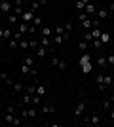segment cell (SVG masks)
<instances>
[{"mask_svg": "<svg viewBox=\"0 0 114 127\" xmlns=\"http://www.w3.org/2000/svg\"><path fill=\"white\" fill-rule=\"evenodd\" d=\"M51 64H53V66H57V68H59L61 72H65V70L69 68L67 61H61V59H57V57H53V59H51Z\"/></svg>", "mask_w": 114, "mask_h": 127, "instance_id": "6da1fadb", "label": "cell"}, {"mask_svg": "<svg viewBox=\"0 0 114 127\" xmlns=\"http://www.w3.org/2000/svg\"><path fill=\"white\" fill-rule=\"evenodd\" d=\"M19 17H21V21H23V23H33V19H34V11L25 10V11H23V13H21Z\"/></svg>", "mask_w": 114, "mask_h": 127, "instance_id": "7a4b0ae2", "label": "cell"}, {"mask_svg": "<svg viewBox=\"0 0 114 127\" xmlns=\"http://www.w3.org/2000/svg\"><path fill=\"white\" fill-rule=\"evenodd\" d=\"M21 116L23 118H31V120H33V118L38 116V110H36V108H23V110H21Z\"/></svg>", "mask_w": 114, "mask_h": 127, "instance_id": "3957f363", "label": "cell"}, {"mask_svg": "<svg viewBox=\"0 0 114 127\" xmlns=\"http://www.w3.org/2000/svg\"><path fill=\"white\" fill-rule=\"evenodd\" d=\"M99 123H101V116L99 114H95V116H91L89 120L86 118V125H89V127H97Z\"/></svg>", "mask_w": 114, "mask_h": 127, "instance_id": "277c9868", "label": "cell"}, {"mask_svg": "<svg viewBox=\"0 0 114 127\" xmlns=\"http://www.w3.org/2000/svg\"><path fill=\"white\" fill-rule=\"evenodd\" d=\"M42 25V17H34L33 19V23H31V27H29V32H31V34H34V32H36V27H40Z\"/></svg>", "mask_w": 114, "mask_h": 127, "instance_id": "5b68a950", "label": "cell"}, {"mask_svg": "<svg viewBox=\"0 0 114 127\" xmlns=\"http://www.w3.org/2000/svg\"><path fill=\"white\" fill-rule=\"evenodd\" d=\"M0 11H2V13H11V4L8 0H2V2H0Z\"/></svg>", "mask_w": 114, "mask_h": 127, "instance_id": "8992f818", "label": "cell"}, {"mask_svg": "<svg viewBox=\"0 0 114 127\" xmlns=\"http://www.w3.org/2000/svg\"><path fill=\"white\" fill-rule=\"evenodd\" d=\"M84 110H86V102H78V104H76V108H74V116L80 118L82 114H84Z\"/></svg>", "mask_w": 114, "mask_h": 127, "instance_id": "52a82bcc", "label": "cell"}, {"mask_svg": "<svg viewBox=\"0 0 114 127\" xmlns=\"http://www.w3.org/2000/svg\"><path fill=\"white\" fill-rule=\"evenodd\" d=\"M0 80H2L6 85H10V87L13 85V80L10 78V74H8V72H0Z\"/></svg>", "mask_w": 114, "mask_h": 127, "instance_id": "ba28073f", "label": "cell"}, {"mask_svg": "<svg viewBox=\"0 0 114 127\" xmlns=\"http://www.w3.org/2000/svg\"><path fill=\"white\" fill-rule=\"evenodd\" d=\"M84 10H86V13H87V15H93V13H97V8H95V6H93L91 2H87Z\"/></svg>", "mask_w": 114, "mask_h": 127, "instance_id": "9c48e42d", "label": "cell"}, {"mask_svg": "<svg viewBox=\"0 0 114 127\" xmlns=\"http://www.w3.org/2000/svg\"><path fill=\"white\" fill-rule=\"evenodd\" d=\"M36 55H38L40 59H44L46 55H48V48H46V46H38V49H36Z\"/></svg>", "mask_w": 114, "mask_h": 127, "instance_id": "30bf717a", "label": "cell"}, {"mask_svg": "<svg viewBox=\"0 0 114 127\" xmlns=\"http://www.w3.org/2000/svg\"><path fill=\"white\" fill-rule=\"evenodd\" d=\"M53 44H55V46H63V44H65L63 34H53Z\"/></svg>", "mask_w": 114, "mask_h": 127, "instance_id": "8fae6325", "label": "cell"}, {"mask_svg": "<svg viewBox=\"0 0 114 127\" xmlns=\"http://www.w3.org/2000/svg\"><path fill=\"white\" fill-rule=\"evenodd\" d=\"M40 112H42V114H53V112H57V108H55V106H42Z\"/></svg>", "mask_w": 114, "mask_h": 127, "instance_id": "7c38bea8", "label": "cell"}, {"mask_svg": "<svg viewBox=\"0 0 114 127\" xmlns=\"http://www.w3.org/2000/svg\"><path fill=\"white\" fill-rule=\"evenodd\" d=\"M86 63H91V57H89V53H82V57H80V66H82V64H86Z\"/></svg>", "mask_w": 114, "mask_h": 127, "instance_id": "4fadbf2b", "label": "cell"}, {"mask_svg": "<svg viewBox=\"0 0 114 127\" xmlns=\"http://www.w3.org/2000/svg\"><path fill=\"white\" fill-rule=\"evenodd\" d=\"M97 64L101 66V68H107V66H109V64H107V57L99 55V57H97Z\"/></svg>", "mask_w": 114, "mask_h": 127, "instance_id": "5bb4252c", "label": "cell"}, {"mask_svg": "<svg viewBox=\"0 0 114 127\" xmlns=\"http://www.w3.org/2000/svg\"><path fill=\"white\" fill-rule=\"evenodd\" d=\"M99 40H101V44H109L110 42V34H109V32H101Z\"/></svg>", "mask_w": 114, "mask_h": 127, "instance_id": "9a60e30c", "label": "cell"}, {"mask_svg": "<svg viewBox=\"0 0 114 127\" xmlns=\"http://www.w3.org/2000/svg\"><path fill=\"white\" fill-rule=\"evenodd\" d=\"M89 2V0H76V10L78 11H82L84 8H86V4Z\"/></svg>", "mask_w": 114, "mask_h": 127, "instance_id": "2e32d148", "label": "cell"}, {"mask_svg": "<svg viewBox=\"0 0 114 127\" xmlns=\"http://www.w3.org/2000/svg\"><path fill=\"white\" fill-rule=\"evenodd\" d=\"M91 70H93V64H91V63H86V64H82V72H84V74H89Z\"/></svg>", "mask_w": 114, "mask_h": 127, "instance_id": "e0dca14e", "label": "cell"}, {"mask_svg": "<svg viewBox=\"0 0 114 127\" xmlns=\"http://www.w3.org/2000/svg\"><path fill=\"white\" fill-rule=\"evenodd\" d=\"M82 27H84V29H87V31H89V29H93L91 19H89V17H87V19H84V21H82Z\"/></svg>", "mask_w": 114, "mask_h": 127, "instance_id": "ac0fdd59", "label": "cell"}, {"mask_svg": "<svg viewBox=\"0 0 114 127\" xmlns=\"http://www.w3.org/2000/svg\"><path fill=\"white\" fill-rule=\"evenodd\" d=\"M36 95H40V97H44V95H46V85H42V84H40V85H36Z\"/></svg>", "mask_w": 114, "mask_h": 127, "instance_id": "d6986e66", "label": "cell"}, {"mask_svg": "<svg viewBox=\"0 0 114 127\" xmlns=\"http://www.w3.org/2000/svg\"><path fill=\"white\" fill-rule=\"evenodd\" d=\"M23 104H33V95H29V93H25V97H23Z\"/></svg>", "mask_w": 114, "mask_h": 127, "instance_id": "ffe728a7", "label": "cell"}, {"mask_svg": "<svg viewBox=\"0 0 114 127\" xmlns=\"http://www.w3.org/2000/svg\"><path fill=\"white\" fill-rule=\"evenodd\" d=\"M21 74H25V76L31 74V66H29L27 63H23V64H21Z\"/></svg>", "mask_w": 114, "mask_h": 127, "instance_id": "44dd1931", "label": "cell"}, {"mask_svg": "<svg viewBox=\"0 0 114 127\" xmlns=\"http://www.w3.org/2000/svg\"><path fill=\"white\" fill-rule=\"evenodd\" d=\"M97 17H99V19H107V17H109V10H99Z\"/></svg>", "mask_w": 114, "mask_h": 127, "instance_id": "7402d4cb", "label": "cell"}, {"mask_svg": "<svg viewBox=\"0 0 114 127\" xmlns=\"http://www.w3.org/2000/svg\"><path fill=\"white\" fill-rule=\"evenodd\" d=\"M51 34H53V29H49V27L42 29V36H51Z\"/></svg>", "mask_w": 114, "mask_h": 127, "instance_id": "603a6c76", "label": "cell"}, {"mask_svg": "<svg viewBox=\"0 0 114 127\" xmlns=\"http://www.w3.org/2000/svg\"><path fill=\"white\" fill-rule=\"evenodd\" d=\"M11 11H13V13H15V15H21V13H23V11H25V10H23V8H21V6H13V8H11Z\"/></svg>", "mask_w": 114, "mask_h": 127, "instance_id": "cb8c5ba5", "label": "cell"}, {"mask_svg": "<svg viewBox=\"0 0 114 127\" xmlns=\"http://www.w3.org/2000/svg\"><path fill=\"white\" fill-rule=\"evenodd\" d=\"M23 36H25V34H23V32H19V31H15L13 34H11V38H13V40H17V42H19V40H23Z\"/></svg>", "mask_w": 114, "mask_h": 127, "instance_id": "d4e9b609", "label": "cell"}, {"mask_svg": "<svg viewBox=\"0 0 114 127\" xmlns=\"http://www.w3.org/2000/svg\"><path fill=\"white\" fill-rule=\"evenodd\" d=\"M17 31L19 32H23V34H25V32H29V29H27V23H19V27H17Z\"/></svg>", "mask_w": 114, "mask_h": 127, "instance_id": "484cf974", "label": "cell"}, {"mask_svg": "<svg viewBox=\"0 0 114 127\" xmlns=\"http://www.w3.org/2000/svg\"><path fill=\"white\" fill-rule=\"evenodd\" d=\"M78 49H80L82 53H86V49H87V42H86V40H82V42L78 44Z\"/></svg>", "mask_w": 114, "mask_h": 127, "instance_id": "4316f807", "label": "cell"}, {"mask_svg": "<svg viewBox=\"0 0 114 127\" xmlns=\"http://www.w3.org/2000/svg\"><path fill=\"white\" fill-rule=\"evenodd\" d=\"M11 87H13V91H15V93L23 91V84H19V82H13V85H11Z\"/></svg>", "mask_w": 114, "mask_h": 127, "instance_id": "83f0119b", "label": "cell"}, {"mask_svg": "<svg viewBox=\"0 0 114 127\" xmlns=\"http://www.w3.org/2000/svg\"><path fill=\"white\" fill-rule=\"evenodd\" d=\"M8 46H10V49H15V48H19V42L13 40V38H10V44H8Z\"/></svg>", "mask_w": 114, "mask_h": 127, "instance_id": "f1b7e54d", "label": "cell"}, {"mask_svg": "<svg viewBox=\"0 0 114 127\" xmlns=\"http://www.w3.org/2000/svg\"><path fill=\"white\" fill-rule=\"evenodd\" d=\"M19 48H21V49H29V40H25V38L19 40Z\"/></svg>", "mask_w": 114, "mask_h": 127, "instance_id": "f546056e", "label": "cell"}, {"mask_svg": "<svg viewBox=\"0 0 114 127\" xmlns=\"http://www.w3.org/2000/svg\"><path fill=\"white\" fill-rule=\"evenodd\" d=\"M103 82H105V85H107V87H109V85H112L114 78H112V76H105V80H103Z\"/></svg>", "mask_w": 114, "mask_h": 127, "instance_id": "4dcf8cb0", "label": "cell"}, {"mask_svg": "<svg viewBox=\"0 0 114 127\" xmlns=\"http://www.w3.org/2000/svg\"><path fill=\"white\" fill-rule=\"evenodd\" d=\"M2 38L10 40V38H11V31H6V29H2Z\"/></svg>", "mask_w": 114, "mask_h": 127, "instance_id": "1f68e13d", "label": "cell"}, {"mask_svg": "<svg viewBox=\"0 0 114 127\" xmlns=\"http://www.w3.org/2000/svg\"><path fill=\"white\" fill-rule=\"evenodd\" d=\"M29 49H38V42L36 40H29Z\"/></svg>", "mask_w": 114, "mask_h": 127, "instance_id": "d6a6232c", "label": "cell"}, {"mask_svg": "<svg viewBox=\"0 0 114 127\" xmlns=\"http://www.w3.org/2000/svg\"><path fill=\"white\" fill-rule=\"evenodd\" d=\"M38 8H40V2H38V0H33V4H31V11H36Z\"/></svg>", "mask_w": 114, "mask_h": 127, "instance_id": "836d02e7", "label": "cell"}, {"mask_svg": "<svg viewBox=\"0 0 114 127\" xmlns=\"http://www.w3.org/2000/svg\"><path fill=\"white\" fill-rule=\"evenodd\" d=\"M49 42H51V40H49V36H42V46H46V48H49Z\"/></svg>", "mask_w": 114, "mask_h": 127, "instance_id": "e575fe53", "label": "cell"}, {"mask_svg": "<svg viewBox=\"0 0 114 127\" xmlns=\"http://www.w3.org/2000/svg\"><path fill=\"white\" fill-rule=\"evenodd\" d=\"M65 27H57V29H53V34H65Z\"/></svg>", "mask_w": 114, "mask_h": 127, "instance_id": "d590c367", "label": "cell"}, {"mask_svg": "<svg viewBox=\"0 0 114 127\" xmlns=\"http://www.w3.org/2000/svg\"><path fill=\"white\" fill-rule=\"evenodd\" d=\"M8 21H10V25H15L17 23V15H11L10 13V15H8Z\"/></svg>", "mask_w": 114, "mask_h": 127, "instance_id": "8d00e7d4", "label": "cell"}, {"mask_svg": "<svg viewBox=\"0 0 114 127\" xmlns=\"http://www.w3.org/2000/svg\"><path fill=\"white\" fill-rule=\"evenodd\" d=\"M107 64H109V66H112V64H114V55H112V53L107 55Z\"/></svg>", "mask_w": 114, "mask_h": 127, "instance_id": "74e56055", "label": "cell"}, {"mask_svg": "<svg viewBox=\"0 0 114 127\" xmlns=\"http://www.w3.org/2000/svg\"><path fill=\"white\" fill-rule=\"evenodd\" d=\"M27 93H29V95H36V87H34V85H29V87H27Z\"/></svg>", "mask_w": 114, "mask_h": 127, "instance_id": "f35d334b", "label": "cell"}, {"mask_svg": "<svg viewBox=\"0 0 114 127\" xmlns=\"http://www.w3.org/2000/svg\"><path fill=\"white\" fill-rule=\"evenodd\" d=\"M33 104H40V95H33Z\"/></svg>", "mask_w": 114, "mask_h": 127, "instance_id": "ab89813d", "label": "cell"}, {"mask_svg": "<svg viewBox=\"0 0 114 127\" xmlns=\"http://www.w3.org/2000/svg\"><path fill=\"white\" fill-rule=\"evenodd\" d=\"M84 40H86V42H91V40H93L91 32H86V34H84Z\"/></svg>", "mask_w": 114, "mask_h": 127, "instance_id": "60d3db41", "label": "cell"}, {"mask_svg": "<svg viewBox=\"0 0 114 127\" xmlns=\"http://www.w3.org/2000/svg\"><path fill=\"white\" fill-rule=\"evenodd\" d=\"M103 80H105V76H103V74H99L97 78H95V84H105Z\"/></svg>", "mask_w": 114, "mask_h": 127, "instance_id": "b9f144b4", "label": "cell"}, {"mask_svg": "<svg viewBox=\"0 0 114 127\" xmlns=\"http://www.w3.org/2000/svg\"><path fill=\"white\" fill-rule=\"evenodd\" d=\"M65 31H67V32H71V31H72V23H71V21H67V23H65Z\"/></svg>", "mask_w": 114, "mask_h": 127, "instance_id": "7bdbcfd3", "label": "cell"}, {"mask_svg": "<svg viewBox=\"0 0 114 127\" xmlns=\"http://www.w3.org/2000/svg\"><path fill=\"white\" fill-rule=\"evenodd\" d=\"M25 63H27L29 66H33V64H34V59L33 57H27V59H25Z\"/></svg>", "mask_w": 114, "mask_h": 127, "instance_id": "ee69618b", "label": "cell"}, {"mask_svg": "<svg viewBox=\"0 0 114 127\" xmlns=\"http://www.w3.org/2000/svg\"><path fill=\"white\" fill-rule=\"evenodd\" d=\"M109 11H110V13H114V0H110V4H109Z\"/></svg>", "mask_w": 114, "mask_h": 127, "instance_id": "f6af8a7d", "label": "cell"}, {"mask_svg": "<svg viewBox=\"0 0 114 127\" xmlns=\"http://www.w3.org/2000/svg\"><path fill=\"white\" fill-rule=\"evenodd\" d=\"M38 2H40V6H46V4H48V0H38Z\"/></svg>", "mask_w": 114, "mask_h": 127, "instance_id": "bcb514c9", "label": "cell"}, {"mask_svg": "<svg viewBox=\"0 0 114 127\" xmlns=\"http://www.w3.org/2000/svg\"><path fill=\"white\" fill-rule=\"evenodd\" d=\"M110 120H114V110H110Z\"/></svg>", "mask_w": 114, "mask_h": 127, "instance_id": "7dc6e473", "label": "cell"}, {"mask_svg": "<svg viewBox=\"0 0 114 127\" xmlns=\"http://www.w3.org/2000/svg\"><path fill=\"white\" fill-rule=\"evenodd\" d=\"M0 38H2V29H0Z\"/></svg>", "mask_w": 114, "mask_h": 127, "instance_id": "c3c4849f", "label": "cell"}, {"mask_svg": "<svg viewBox=\"0 0 114 127\" xmlns=\"http://www.w3.org/2000/svg\"><path fill=\"white\" fill-rule=\"evenodd\" d=\"M0 116H2V108H0Z\"/></svg>", "mask_w": 114, "mask_h": 127, "instance_id": "681fc988", "label": "cell"}, {"mask_svg": "<svg viewBox=\"0 0 114 127\" xmlns=\"http://www.w3.org/2000/svg\"><path fill=\"white\" fill-rule=\"evenodd\" d=\"M2 15H4V13H2V11H0V17H2Z\"/></svg>", "mask_w": 114, "mask_h": 127, "instance_id": "f907efd6", "label": "cell"}, {"mask_svg": "<svg viewBox=\"0 0 114 127\" xmlns=\"http://www.w3.org/2000/svg\"><path fill=\"white\" fill-rule=\"evenodd\" d=\"M19 2H25V0H19Z\"/></svg>", "mask_w": 114, "mask_h": 127, "instance_id": "816d5d0a", "label": "cell"}, {"mask_svg": "<svg viewBox=\"0 0 114 127\" xmlns=\"http://www.w3.org/2000/svg\"><path fill=\"white\" fill-rule=\"evenodd\" d=\"M112 25H114V21H112Z\"/></svg>", "mask_w": 114, "mask_h": 127, "instance_id": "f5cc1de1", "label": "cell"}]
</instances>
